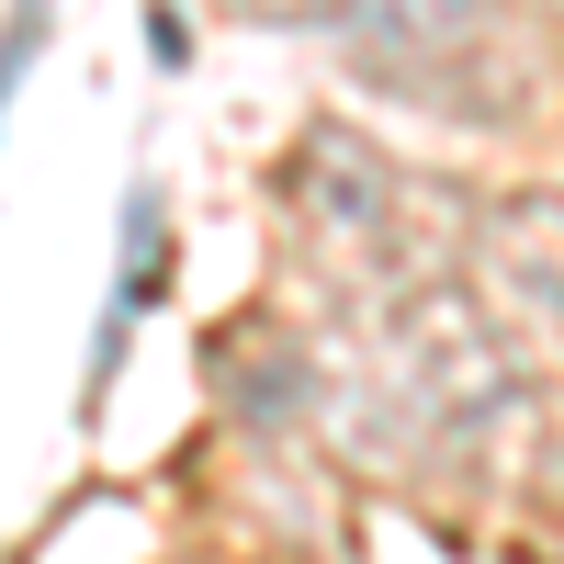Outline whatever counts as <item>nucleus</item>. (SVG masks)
Returning a JSON list of instances; mask_svg holds the SVG:
<instances>
[{
    "label": "nucleus",
    "instance_id": "obj_1",
    "mask_svg": "<svg viewBox=\"0 0 564 564\" xmlns=\"http://www.w3.org/2000/svg\"><path fill=\"white\" fill-rule=\"evenodd\" d=\"M339 45L372 90L430 113H520V34H508V0H350Z\"/></svg>",
    "mask_w": 564,
    "mask_h": 564
},
{
    "label": "nucleus",
    "instance_id": "obj_2",
    "mask_svg": "<svg viewBox=\"0 0 564 564\" xmlns=\"http://www.w3.org/2000/svg\"><path fill=\"white\" fill-rule=\"evenodd\" d=\"M282 215H294L327 260H395L406 181H395L384 148H361L350 124H305L294 159H282Z\"/></svg>",
    "mask_w": 564,
    "mask_h": 564
},
{
    "label": "nucleus",
    "instance_id": "obj_3",
    "mask_svg": "<svg viewBox=\"0 0 564 564\" xmlns=\"http://www.w3.org/2000/svg\"><path fill=\"white\" fill-rule=\"evenodd\" d=\"M475 271H486V316L508 339H553L564 350V193H508L475 226Z\"/></svg>",
    "mask_w": 564,
    "mask_h": 564
},
{
    "label": "nucleus",
    "instance_id": "obj_4",
    "mask_svg": "<svg viewBox=\"0 0 564 564\" xmlns=\"http://www.w3.org/2000/svg\"><path fill=\"white\" fill-rule=\"evenodd\" d=\"M215 395H226V417H238V441H260V452H282V441H305L316 430V406H327V372H316V350L305 339H238L215 361Z\"/></svg>",
    "mask_w": 564,
    "mask_h": 564
},
{
    "label": "nucleus",
    "instance_id": "obj_5",
    "mask_svg": "<svg viewBox=\"0 0 564 564\" xmlns=\"http://www.w3.org/2000/svg\"><path fill=\"white\" fill-rule=\"evenodd\" d=\"M45 23H57V0H12V34H0V124H12L23 79H34V57H45Z\"/></svg>",
    "mask_w": 564,
    "mask_h": 564
},
{
    "label": "nucleus",
    "instance_id": "obj_6",
    "mask_svg": "<svg viewBox=\"0 0 564 564\" xmlns=\"http://www.w3.org/2000/svg\"><path fill=\"white\" fill-rule=\"evenodd\" d=\"M238 23H339L350 0H226Z\"/></svg>",
    "mask_w": 564,
    "mask_h": 564
},
{
    "label": "nucleus",
    "instance_id": "obj_7",
    "mask_svg": "<svg viewBox=\"0 0 564 564\" xmlns=\"http://www.w3.org/2000/svg\"><path fill=\"white\" fill-rule=\"evenodd\" d=\"M148 57H159V68H181V57H193V23H181L170 0H148Z\"/></svg>",
    "mask_w": 564,
    "mask_h": 564
}]
</instances>
